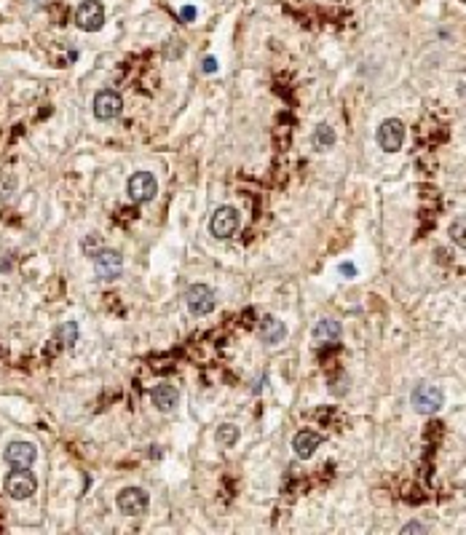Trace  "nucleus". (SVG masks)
I'll return each instance as SVG.
<instances>
[{"instance_id":"nucleus-1","label":"nucleus","mask_w":466,"mask_h":535,"mask_svg":"<svg viewBox=\"0 0 466 535\" xmlns=\"http://www.w3.org/2000/svg\"><path fill=\"white\" fill-rule=\"evenodd\" d=\"M126 193L135 204H150L159 193V183L153 171H135L126 183Z\"/></svg>"},{"instance_id":"nucleus-2","label":"nucleus","mask_w":466,"mask_h":535,"mask_svg":"<svg viewBox=\"0 0 466 535\" xmlns=\"http://www.w3.org/2000/svg\"><path fill=\"white\" fill-rule=\"evenodd\" d=\"M410 404H413V410L421 415H434L442 410V404H445V393H442L437 386H429V383H421V386H416L413 389V393H410Z\"/></svg>"},{"instance_id":"nucleus-3","label":"nucleus","mask_w":466,"mask_h":535,"mask_svg":"<svg viewBox=\"0 0 466 535\" xmlns=\"http://www.w3.org/2000/svg\"><path fill=\"white\" fill-rule=\"evenodd\" d=\"M185 305H188V311L193 316H209L215 311V305H217V294L207 284H193L185 292Z\"/></svg>"},{"instance_id":"nucleus-4","label":"nucleus","mask_w":466,"mask_h":535,"mask_svg":"<svg viewBox=\"0 0 466 535\" xmlns=\"http://www.w3.org/2000/svg\"><path fill=\"white\" fill-rule=\"evenodd\" d=\"M94 273L99 281H115L123 273V257L115 249H99L94 252Z\"/></svg>"},{"instance_id":"nucleus-5","label":"nucleus","mask_w":466,"mask_h":535,"mask_svg":"<svg viewBox=\"0 0 466 535\" xmlns=\"http://www.w3.org/2000/svg\"><path fill=\"white\" fill-rule=\"evenodd\" d=\"M239 225H241V214L236 207H220L209 219V231L215 238H231L236 236Z\"/></svg>"},{"instance_id":"nucleus-6","label":"nucleus","mask_w":466,"mask_h":535,"mask_svg":"<svg viewBox=\"0 0 466 535\" xmlns=\"http://www.w3.org/2000/svg\"><path fill=\"white\" fill-rule=\"evenodd\" d=\"M38 490V479L25 468H13L11 474L6 476V493L13 500H27L33 498Z\"/></svg>"},{"instance_id":"nucleus-7","label":"nucleus","mask_w":466,"mask_h":535,"mask_svg":"<svg viewBox=\"0 0 466 535\" xmlns=\"http://www.w3.org/2000/svg\"><path fill=\"white\" fill-rule=\"evenodd\" d=\"M75 25L81 27L84 33H97L105 25V6L99 0H84L75 8Z\"/></svg>"},{"instance_id":"nucleus-8","label":"nucleus","mask_w":466,"mask_h":535,"mask_svg":"<svg viewBox=\"0 0 466 535\" xmlns=\"http://www.w3.org/2000/svg\"><path fill=\"white\" fill-rule=\"evenodd\" d=\"M375 139H378L380 150H386V153H397V150H402V145H405V123L399 121V118H389V121H383L378 126Z\"/></svg>"},{"instance_id":"nucleus-9","label":"nucleus","mask_w":466,"mask_h":535,"mask_svg":"<svg viewBox=\"0 0 466 535\" xmlns=\"http://www.w3.org/2000/svg\"><path fill=\"white\" fill-rule=\"evenodd\" d=\"M115 506H118V511H121L123 517H140V514L147 511L150 498H147V493L142 487H126V490L118 493Z\"/></svg>"},{"instance_id":"nucleus-10","label":"nucleus","mask_w":466,"mask_h":535,"mask_svg":"<svg viewBox=\"0 0 466 535\" xmlns=\"http://www.w3.org/2000/svg\"><path fill=\"white\" fill-rule=\"evenodd\" d=\"M121 113H123V99L118 91H113V88L97 91V97H94V115H97L99 121H115Z\"/></svg>"},{"instance_id":"nucleus-11","label":"nucleus","mask_w":466,"mask_h":535,"mask_svg":"<svg viewBox=\"0 0 466 535\" xmlns=\"http://www.w3.org/2000/svg\"><path fill=\"white\" fill-rule=\"evenodd\" d=\"M3 458L11 468H30L38 458V450L35 444H30V442H11L3 452Z\"/></svg>"},{"instance_id":"nucleus-12","label":"nucleus","mask_w":466,"mask_h":535,"mask_svg":"<svg viewBox=\"0 0 466 535\" xmlns=\"http://www.w3.org/2000/svg\"><path fill=\"white\" fill-rule=\"evenodd\" d=\"M177 399H180V393H177L172 383H159L156 389L150 391V401H153V407L159 413H172L177 407Z\"/></svg>"},{"instance_id":"nucleus-13","label":"nucleus","mask_w":466,"mask_h":535,"mask_svg":"<svg viewBox=\"0 0 466 535\" xmlns=\"http://www.w3.org/2000/svg\"><path fill=\"white\" fill-rule=\"evenodd\" d=\"M258 332L260 340L266 343V345H279L287 338V327H284V321L279 316H263Z\"/></svg>"},{"instance_id":"nucleus-14","label":"nucleus","mask_w":466,"mask_h":535,"mask_svg":"<svg viewBox=\"0 0 466 535\" xmlns=\"http://www.w3.org/2000/svg\"><path fill=\"white\" fill-rule=\"evenodd\" d=\"M324 442V437L322 434H317V431H300V434H295L292 439V450L297 458H311L314 452L319 450V444Z\"/></svg>"},{"instance_id":"nucleus-15","label":"nucleus","mask_w":466,"mask_h":535,"mask_svg":"<svg viewBox=\"0 0 466 535\" xmlns=\"http://www.w3.org/2000/svg\"><path fill=\"white\" fill-rule=\"evenodd\" d=\"M341 332H343L341 321H335V318H322V321H317V327H314V343H317V345L335 343L341 338Z\"/></svg>"},{"instance_id":"nucleus-16","label":"nucleus","mask_w":466,"mask_h":535,"mask_svg":"<svg viewBox=\"0 0 466 535\" xmlns=\"http://www.w3.org/2000/svg\"><path fill=\"white\" fill-rule=\"evenodd\" d=\"M335 129L332 126H327V123H319L317 126V132H314V145L319 147V150H327V147L335 145Z\"/></svg>"},{"instance_id":"nucleus-17","label":"nucleus","mask_w":466,"mask_h":535,"mask_svg":"<svg viewBox=\"0 0 466 535\" xmlns=\"http://www.w3.org/2000/svg\"><path fill=\"white\" fill-rule=\"evenodd\" d=\"M57 340L62 345H75L78 343V324L75 321H64L62 327H57Z\"/></svg>"},{"instance_id":"nucleus-18","label":"nucleus","mask_w":466,"mask_h":535,"mask_svg":"<svg viewBox=\"0 0 466 535\" xmlns=\"http://www.w3.org/2000/svg\"><path fill=\"white\" fill-rule=\"evenodd\" d=\"M217 442H220L222 447H233V444L239 442V428L233 426V423L220 426V431H217Z\"/></svg>"},{"instance_id":"nucleus-19","label":"nucleus","mask_w":466,"mask_h":535,"mask_svg":"<svg viewBox=\"0 0 466 535\" xmlns=\"http://www.w3.org/2000/svg\"><path fill=\"white\" fill-rule=\"evenodd\" d=\"M450 238H453L455 243H458V249H464L466 246V238H464V217H458L453 222V228H450Z\"/></svg>"},{"instance_id":"nucleus-20","label":"nucleus","mask_w":466,"mask_h":535,"mask_svg":"<svg viewBox=\"0 0 466 535\" xmlns=\"http://www.w3.org/2000/svg\"><path fill=\"white\" fill-rule=\"evenodd\" d=\"M99 249H102V246H99V236L97 233H91L86 241H84V252H86V255H94V252H99Z\"/></svg>"},{"instance_id":"nucleus-21","label":"nucleus","mask_w":466,"mask_h":535,"mask_svg":"<svg viewBox=\"0 0 466 535\" xmlns=\"http://www.w3.org/2000/svg\"><path fill=\"white\" fill-rule=\"evenodd\" d=\"M410 533H426V524H421V522H407L405 527H402V535H410Z\"/></svg>"},{"instance_id":"nucleus-22","label":"nucleus","mask_w":466,"mask_h":535,"mask_svg":"<svg viewBox=\"0 0 466 535\" xmlns=\"http://www.w3.org/2000/svg\"><path fill=\"white\" fill-rule=\"evenodd\" d=\"M201 70H204L207 75H215L217 73V59H215V57H207L204 64H201Z\"/></svg>"},{"instance_id":"nucleus-23","label":"nucleus","mask_w":466,"mask_h":535,"mask_svg":"<svg viewBox=\"0 0 466 535\" xmlns=\"http://www.w3.org/2000/svg\"><path fill=\"white\" fill-rule=\"evenodd\" d=\"M180 19H183V22H193V19H196V8H193V6H185L183 11H180Z\"/></svg>"},{"instance_id":"nucleus-24","label":"nucleus","mask_w":466,"mask_h":535,"mask_svg":"<svg viewBox=\"0 0 466 535\" xmlns=\"http://www.w3.org/2000/svg\"><path fill=\"white\" fill-rule=\"evenodd\" d=\"M341 273H343V276H356V268L351 265V263H343V265H341Z\"/></svg>"}]
</instances>
